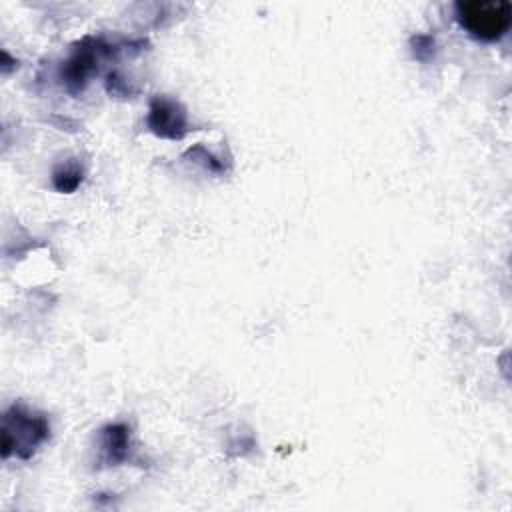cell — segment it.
I'll return each mask as SVG.
<instances>
[{
  "label": "cell",
  "mask_w": 512,
  "mask_h": 512,
  "mask_svg": "<svg viewBox=\"0 0 512 512\" xmlns=\"http://www.w3.org/2000/svg\"><path fill=\"white\" fill-rule=\"evenodd\" d=\"M104 50V44L100 38H84L78 48H74L72 56L64 62L62 66V78L64 82L72 88L78 90L84 86L86 78L90 76V72L96 68L98 62V52Z\"/></svg>",
  "instance_id": "3"
},
{
  "label": "cell",
  "mask_w": 512,
  "mask_h": 512,
  "mask_svg": "<svg viewBox=\"0 0 512 512\" xmlns=\"http://www.w3.org/2000/svg\"><path fill=\"white\" fill-rule=\"evenodd\" d=\"M456 18L470 36L494 42L500 40L512 24V4L504 0H462L456 4Z\"/></svg>",
  "instance_id": "1"
},
{
  "label": "cell",
  "mask_w": 512,
  "mask_h": 512,
  "mask_svg": "<svg viewBox=\"0 0 512 512\" xmlns=\"http://www.w3.org/2000/svg\"><path fill=\"white\" fill-rule=\"evenodd\" d=\"M412 50L418 60H426L434 54V38L426 34H418L412 38Z\"/></svg>",
  "instance_id": "7"
},
{
  "label": "cell",
  "mask_w": 512,
  "mask_h": 512,
  "mask_svg": "<svg viewBox=\"0 0 512 512\" xmlns=\"http://www.w3.org/2000/svg\"><path fill=\"white\" fill-rule=\"evenodd\" d=\"M52 182L56 186V190L60 192H72L78 188V184L82 182V168L78 164H66L54 170Z\"/></svg>",
  "instance_id": "6"
},
{
  "label": "cell",
  "mask_w": 512,
  "mask_h": 512,
  "mask_svg": "<svg viewBox=\"0 0 512 512\" xmlns=\"http://www.w3.org/2000/svg\"><path fill=\"white\" fill-rule=\"evenodd\" d=\"M50 434V426L44 416L28 412L22 406H12L4 414V426H2V454L8 458V454L14 450L20 458H28L38 444H42Z\"/></svg>",
  "instance_id": "2"
},
{
  "label": "cell",
  "mask_w": 512,
  "mask_h": 512,
  "mask_svg": "<svg viewBox=\"0 0 512 512\" xmlns=\"http://www.w3.org/2000/svg\"><path fill=\"white\" fill-rule=\"evenodd\" d=\"M130 430L124 424H112L104 430L102 448L110 462H120L128 454V434Z\"/></svg>",
  "instance_id": "5"
},
{
  "label": "cell",
  "mask_w": 512,
  "mask_h": 512,
  "mask_svg": "<svg viewBox=\"0 0 512 512\" xmlns=\"http://www.w3.org/2000/svg\"><path fill=\"white\" fill-rule=\"evenodd\" d=\"M148 126L152 128L154 134L162 138H182L188 130V120L186 112L168 98L156 96L150 102V114H148Z\"/></svg>",
  "instance_id": "4"
}]
</instances>
